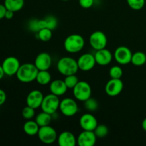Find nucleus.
<instances>
[{
    "mask_svg": "<svg viewBox=\"0 0 146 146\" xmlns=\"http://www.w3.org/2000/svg\"><path fill=\"white\" fill-rule=\"evenodd\" d=\"M51 115H52L48 113L42 111V112L37 115L35 121L40 127L48 125H50L51 120H52V116Z\"/></svg>",
    "mask_w": 146,
    "mask_h": 146,
    "instance_id": "5701e85b",
    "label": "nucleus"
},
{
    "mask_svg": "<svg viewBox=\"0 0 146 146\" xmlns=\"http://www.w3.org/2000/svg\"><path fill=\"white\" fill-rule=\"evenodd\" d=\"M40 126L38 125L36 121H31V120H27V122L24 124L23 129L24 133L29 136H34L38 134L39 131Z\"/></svg>",
    "mask_w": 146,
    "mask_h": 146,
    "instance_id": "aec40b11",
    "label": "nucleus"
},
{
    "mask_svg": "<svg viewBox=\"0 0 146 146\" xmlns=\"http://www.w3.org/2000/svg\"><path fill=\"white\" fill-rule=\"evenodd\" d=\"M58 144L60 146H75L77 144V139L75 135L69 131H64L58 135Z\"/></svg>",
    "mask_w": 146,
    "mask_h": 146,
    "instance_id": "a211bd4d",
    "label": "nucleus"
},
{
    "mask_svg": "<svg viewBox=\"0 0 146 146\" xmlns=\"http://www.w3.org/2000/svg\"><path fill=\"white\" fill-rule=\"evenodd\" d=\"M44 19L46 23V28L50 29L51 30H54L56 28L57 25H58V21L55 17L48 16V17H46Z\"/></svg>",
    "mask_w": 146,
    "mask_h": 146,
    "instance_id": "2f4dec72",
    "label": "nucleus"
},
{
    "mask_svg": "<svg viewBox=\"0 0 146 146\" xmlns=\"http://www.w3.org/2000/svg\"><path fill=\"white\" fill-rule=\"evenodd\" d=\"M91 87L86 81H78L73 88V93L76 99L79 101H86L91 96Z\"/></svg>",
    "mask_w": 146,
    "mask_h": 146,
    "instance_id": "39448f33",
    "label": "nucleus"
},
{
    "mask_svg": "<svg viewBox=\"0 0 146 146\" xmlns=\"http://www.w3.org/2000/svg\"><path fill=\"white\" fill-rule=\"evenodd\" d=\"M14 11L7 9V11H6L5 17H4V18L7 19H12L13 17H14Z\"/></svg>",
    "mask_w": 146,
    "mask_h": 146,
    "instance_id": "e433bc0d",
    "label": "nucleus"
},
{
    "mask_svg": "<svg viewBox=\"0 0 146 146\" xmlns=\"http://www.w3.org/2000/svg\"><path fill=\"white\" fill-rule=\"evenodd\" d=\"M78 68L83 71H88L94 68L96 64V60L94 55L91 54H82L77 60Z\"/></svg>",
    "mask_w": 146,
    "mask_h": 146,
    "instance_id": "f8f14e48",
    "label": "nucleus"
},
{
    "mask_svg": "<svg viewBox=\"0 0 146 146\" xmlns=\"http://www.w3.org/2000/svg\"><path fill=\"white\" fill-rule=\"evenodd\" d=\"M58 97L59 96L54 95L51 93L45 96L41 106L42 111L48 113L51 115L55 113L58 111V109H59V105L61 101H60Z\"/></svg>",
    "mask_w": 146,
    "mask_h": 146,
    "instance_id": "20e7f679",
    "label": "nucleus"
},
{
    "mask_svg": "<svg viewBox=\"0 0 146 146\" xmlns=\"http://www.w3.org/2000/svg\"><path fill=\"white\" fill-rule=\"evenodd\" d=\"M44 98L42 92L38 90H33L27 97V104L30 107H32L34 109L41 107L43 99Z\"/></svg>",
    "mask_w": 146,
    "mask_h": 146,
    "instance_id": "dca6fc26",
    "label": "nucleus"
},
{
    "mask_svg": "<svg viewBox=\"0 0 146 146\" xmlns=\"http://www.w3.org/2000/svg\"><path fill=\"white\" fill-rule=\"evenodd\" d=\"M4 75H5V74H4V71L3 70L2 66H1V65H0V80L4 77Z\"/></svg>",
    "mask_w": 146,
    "mask_h": 146,
    "instance_id": "4c0bfd02",
    "label": "nucleus"
},
{
    "mask_svg": "<svg viewBox=\"0 0 146 146\" xmlns=\"http://www.w3.org/2000/svg\"><path fill=\"white\" fill-rule=\"evenodd\" d=\"M128 6L133 10H141L143 8L145 0H126Z\"/></svg>",
    "mask_w": 146,
    "mask_h": 146,
    "instance_id": "cd10ccee",
    "label": "nucleus"
},
{
    "mask_svg": "<svg viewBox=\"0 0 146 146\" xmlns=\"http://www.w3.org/2000/svg\"><path fill=\"white\" fill-rule=\"evenodd\" d=\"M131 63L136 66H141L146 63V54L142 51H137L132 55Z\"/></svg>",
    "mask_w": 146,
    "mask_h": 146,
    "instance_id": "b1692460",
    "label": "nucleus"
},
{
    "mask_svg": "<svg viewBox=\"0 0 146 146\" xmlns=\"http://www.w3.org/2000/svg\"><path fill=\"white\" fill-rule=\"evenodd\" d=\"M132 52L131 49L126 46H119L114 52V58L121 65H127L131 63Z\"/></svg>",
    "mask_w": 146,
    "mask_h": 146,
    "instance_id": "9b49d317",
    "label": "nucleus"
},
{
    "mask_svg": "<svg viewBox=\"0 0 146 146\" xmlns=\"http://www.w3.org/2000/svg\"><path fill=\"white\" fill-rule=\"evenodd\" d=\"M85 41L82 36L77 34H71L66 38L64 46L66 51L71 54H76L84 48Z\"/></svg>",
    "mask_w": 146,
    "mask_h": 146,
    "instance_id": "7ed1b4c3",
    "label": "nucleus"
},
{
    "mask_svg": "<svg viewBox=\"0 0 146 146\" xmlns=\"http://www.w3.org/2000/svg\"><path fill=\"white\" fill-rule=\"evenodd\" d=\"M142 128L144 130V131H146V118H145V119L142 122Z\"/></svg>",
    "mask_w": 146,
    "mask_h": 146,
    "instance_id": "58836bf2",
    "label": "nucleus"
},
{
    "mask_svg": "<svg viewBox=\"0 0 146 146\" xmlns=\"http://www.w3.org/2000/svg\"><path fill=\"white\" fill-rule=\"evenodd\" d=\"M20 64L18 58L14 56H9L6 58L2 62L1 66L4 71L5 75L11 76L16 75L19 68Z\"/></svg>",
    "mask_w": 146,
    "mask_h": 146,
    "instance_id": "1a4fd4ad",
    "label": "nucleus"
},
{
    "mask_svg": "<svg viewBox=\"0 0 146 146\" xmlns=\"http://www.w3.org/2000/svg\"><path fill=\"white\" fill-rule=\"evenodd\" d=\"M96 138L94 131H83L77 138V144L79 146H94L96 143Z\"/></svg>",
    "mask_w": 146,
    "mask_h": 146,
    "instance_id": "4468645a",
    "label": "nucleus"
},
{
    "mask_svg": "<svg viewBox=\"0 0 146 146\" xmlns=\"http://www.w3.org/2000/svg\"><path fill=\"white\" fill-rule=\"evenodd\" d=\"M59 110L61 113L66 117L75 115L78 111V104L76 101L71 98H64L60 102Z\"/></svg>",
    "mask_w": 146,
    "mask_h": 146,
    "instance_id": "0eeeda50",
    "label": "nucleus"
},
{
    "mask_svg": "<svg viewBox=\"0 0 146 146\" xmlns=\"http://www.w3.org/2000/svg\"><path fill=\"white\" fill-rule=\"evenodd\" d=\"M7 100V95L4 90L0 88V106L3 105Z\"/></svg>",
    "mask_w": 146,
    "mask_h": 146,
    "instance_id": "f704fd0d",
    "label": "nucleus"
},
{
    "mask_svg": "<svg viewBox=\"0 0 146 146\" xmlns=\"http://www.w3.org/2000/svg\"><path fill=\"white\" fill-rule=\"evenodd\" d=\"M94 0H79V4L84 9L91 8L94 4Z\"/></svg>",
    "mask_w": 146,
    "mask_h": 146,
    "instance_id": "72a5a7b5",
    "label": "nucleus"
},
{
    "mask_svg": "<svg viewBox=\"0 0 146 146\" xmlns=\"http://www.w3.org/2000/svg\"><path fill=\"white\" fill-rule=\"evenodd\" d=\"M94 57L96 64L103 66L108 65L113 60L112 53L106 48L96 51Z\"/></svg>",
    "mask_w": 146,
    "mask_h": 146,
    "instance_id": "f3484780",
    "label": "nucleus"
},
{
    "mask_svg": "<svg viewBox=\"0 0 146 146\" xmlns=\"http://www.w3.org/2000/svg\"><path fill=\"white\" fill-rule=\"evenodd\" d=\"M49 88L51 94L58 96H61L66 94L67 89H68V87L66 85L64 81L57 79L51 81L49 86Z\"/></svg>",
    "mask_w": 146,
    "mask_h": 146,
    "instance_id": "6ab92c4d",
    "label": "nucleus"
},
{
    "mask_svg": "<svg viewBox=\"0 0 146 146\" xmlns=\"http://www.w3.org/2000/svg\"><path fill=\"white\" fill-rule=\"evenodd\" d=\"M4 5L8 10L16 12L23 8L24 0H4Z\"/></svg>",
    "mask_w": 146,
    "mask_h": 146,
    "instance_id": "412c9836",
    "label": "nucleus"
},
{
    "mask_svg": "<svg viewBox=\"0 0 146 146\" xmlns=\"http://www.w3.org/2000/svg\"><path fill=\"white\" fill-rule=\"evenodd\" d=\"M23 118L26 120H31L35 115V109L29 106L24 107L21 111Z\"/></svg>",
    "mask_w": 146,
    "mask_h": 146,
    "instance_id": "c756f323",
    "label": "nucleus"
},
{
    "mask_svg": "<svg viewBox=\"0 0 146 146\" xmlns=\"http://www.w3.org/2000/svg\"><path fill=\"white\" fill-rule=\"evenodd\" d=\"M61 1H69V0H61Z\"/></svg>",
    "mask_w": 146,
    "mask_h": 146,
    "instance_id": "ea45409f",
    "label": "nucleus"
},
{
    "mask_svg": "<svg viewBox=\"0 0 146 146\" xmlns=\"http://www.w3.org/2000/svg\"><path fill=\"white\" fill-rule=\"evenodd\" d=\"M29 28L31 31L38 33L39 31V26H38V19H32L29 22Z\"/></svg>",
    "mask_w": 146,
    "mask_h": 146,
    "instance_id": "473e14b6",
    "label": "nucleus"
},
{
    "mask_svg": "<svg viewBox=\"0 0 146 146\" xmlns=\"http://www.w3.org/2000/svg\"><path fill=\"white\" fill-rule=\"evenodd\" d=\"M94 132L96 134L97 138H104V137L108 135V128L106 125H104V124H101V125L98 124Z\"/></svg>",
    "mask_w": 146,
    "mask_h": 146,
    "instance_id": "bb28decb",
    "label": "nucleus"
},
{
    "mask_svg": "<svg viewBox=\"0 0 146 146\" xmlns=\"http://www.w3.org/2000/svg\"><path fill=\"white\" fill-rule=\"evenodd\" d=\"M52 64V58L51 55L48 53H40L36 57L34 64L38 68V71H45L48 70Z\"/></svg>",
    "mask_w": 146,
    "mask_h": 146,
    "instance_id": "2eb2a0df",
    "label": "nucleus"
},
{
    "mask_svg": "<svg viewBox=\"0 0 146 146\" xmlns=\"http://www.w3.org/2000/svg\"><path fill=\"white\" fill-rule=\"evenodd\" d=\"M123 69L119 66H114L110 68L109 75L111 78H121L123 76Z\"/></svg>",
    "mask_w": 146,
    "mask_h": 146,
    "instance_id": "7c9ffc66",
    "label": "nucleus"
},
{
    "mask_svg": "<svg viewBox=\"0 0 146 146\" xmlns=\"http://www.w3.org/2000/svg\"><path fill=\"white\" fill-rule=\"evenodd\" d=\"M79 124L83 131H94L98 125V121L94 115L88 113L81 115L79 120Z\"/></svg>",
    "mask_w": 146,
    "mask_h": 146,
    "instance_id": "ddd939ff",
    "label": "nucleus"
},
{
    "mask_svg": "<svg viewBox=\"0 0 146 146\" xmlns=\"http://www.w3.org/2000/svg\"><path fill=\"white\" fill-rule=\"evenodd\" d=\"M38 137L40 141L44 144H52L57 141V132L53 127L48 125L40 127L38 133Z\"/></svg>",
    "mask_w": 146,
    "mask_h": 146,
    "instance_id": "423d86ee",
    "label": "nucleus"
},
{
    "mask_svg": "<svg viewBox=\"0 0 146 146\" xmlns=\"http://www.w3.org/2000/svg\"><path fill=\"white\" fill-rule=\"evenodd\" d=\"M37 36L41 41L46 42V41H50L51 38H52V30L48 28L41 29L37 33Z\"/></svg>",
    "mask_w": 146,
    "mask_h": 146,
    "instance_id": "393cba45",
    "label": "nucleus"
},
{
    "mask_svg": "<svg viewBox=\"0 0 146 146\" xmlns=\"http://www.w3.org/2000/svg\"><path fill=\"white\" fill-rule=\"evenodd\" d=\"M84 106H85L86 109L89 112H94L98 109V101L93 98H89L86 101H84Z\"/></svg>",
    "mask_w": 146,
    "mask_h": 146,
    "instance_id": "a878e982",
    "label": "nucleus"
},
{
    "mask_svg": "<svg viewBox=\"0 0 146 146\" xmlns=\"http://www.w3.org/2000/svg\"><path fill=\"white\" fill-rule=\"evenodd\" d=\"M108 39L106 35L101 31H94L89 37V44L96 51L103 49L106 47Z\"/></svg>",
    "mask_w": 146,
    "mask_h": 146,
    "instance_id": "6e6552de",
    "label": "nucleus"
},
{
    "mask_svg": "<svg viewBox=\"0 0 146 146\" xmlns=\"http://www.w3.org/2000/svg\"><path fill=\"white\" fill-rule=\"evenodd\" d=\"M64 81L66 86L68 87V88H74L79 81L78 77L76 76V74L66 76Z\"/></svg>",
    "mask_w": 146,
    "mask_h": 146,
    "instance_id": "c85d7f7f",
    "label": "nucleus"
},
{
    "mask_svg": "<svg viewBox=\"0 0 146 146\" xmlns=\"http://www.w3.org/2000/svg\"><path fill=\"white\" fill-rule=\"evenodd\" d=\"M123 89V83L121 78H111L105 86V92L111 97L117 96Z\"/></svg>",
    "mask_w": 146,
    "mask_h": 146,
    "instance_id": "9d476101",
    "label": "nucleus"
},
{
    "mask_svg": "<svg viewBox=\"0 0 146 146\" xmlns=\"http://www.w3.org/2000/svg\"><path fill=\"white\" fill-rule=\"evenodd\" d=\"M7 9L6 8L5 5L4 4H0V19L4 18L5 17V14L6 11H7Z\"/></svg>",
    "mask_w": 146,
    "mask_h": 146,
    "instance_id": "c9c22d12",
    "label": "nucleus"
},
{
    "mask_svg": "<svg viewBox=\"0 0 146 146\" xmlns=\"http://www.w3.org/2000/svg\"><path fill=\"white\" fill-rule=\"evenodd\" d=\"M57 69L60 74L66 76L76 74L79 68L76 60L71 57L65 56L58 60L57 63Z\"/></svg>",
    "mask_w": 146,
    "mask_h": 146,
    "instance_id": "f03ea898",
    "label": "nucleus"
},
{
    "mask_svg": "<svg viewBox=\"0 0 146 146\" xmlns=\"http://www.w3.org/2000/svg\"><path fill=\"white\" fill-rule=\"evenodd\" d=\"M38 72V70L35 64L27 63L20 66L16 76L19 81L27 84L36 81Z\"/></svg>",
    "mask_w": 146,
    "mask_h": 146,
    "instance_id": "f257e3e1",
    "label": "nucleus"
},
{
    "mask_svg": "<svg viewBox=\"0 0 146 146\" xmlns=\"http://www.w3.org/2000/svg\"><path fill=\"white\" fill-rule=\"evenodd\" d=\"M36 81H37L38 84L42 86L48 85L51 83V75L48 70L45 71H38V74H37Z\"/></svg>",
    "mask_w": 146,
    "mask_h": 146,
    "instance_id": "4be33fe9",
    "label": "nucleus"
}]
</instances>
